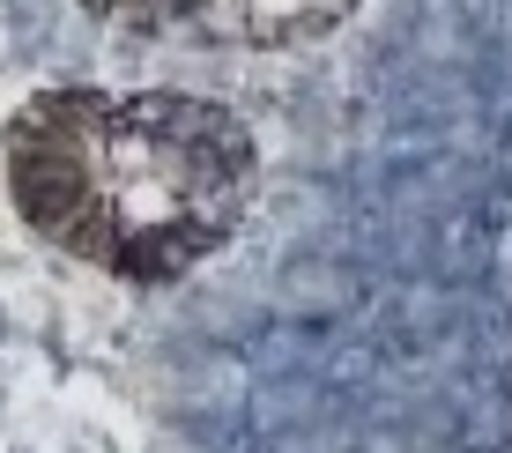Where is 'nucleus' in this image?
Instances as JSON below:
<instances>
[{
    "mask_svg": "<svg viewBox=\"0 0 512 453\" xmlns=\"http://www.w3.org/2000/svg\"><path fill=\"white\" fill-rule=\"evenodd\" d=\"M104 30L127 38H179V45H216V52H290L320 45L364 0H75Z\"/></svg>",
    "mask_w": 512,
    "mask_h": 453,
    "instance_id": "f03ea898",
    "label": "nucleus"
},
{
    "mask_svg": "<svg viewBox=\"0 0 512 453\" xmlns=\"http://www.w3.org/2000/svg\"><path fill=\"white\" fill-rule=\"evenodd\" d=\"M8 201L52 253L164 290L231 246L253 208L260 142L216 97L60 82L0 127Z\"/></svg>",
    "mask_w": 512,
    "mask_h": 453,
    "instance_id": "f257e3e1",
    "label": "nucleus"
}]
</instances>
